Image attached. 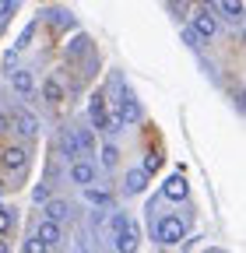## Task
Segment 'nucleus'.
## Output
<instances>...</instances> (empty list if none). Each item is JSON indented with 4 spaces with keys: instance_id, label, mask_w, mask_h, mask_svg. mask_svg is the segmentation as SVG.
I'll use <instances>...</instances> for the list:
<instances>
[{
    "instance_id": "1",
    "label": "nucleus",
    "mask_w": 246,
    "mask_h": 253,
    "mask_svg": "<svg viewBox=\"0 0 246 253\" xmlns=\"http://www.w3.org/2000/svg\"><path fill=\"white\" fill-rule=\"evenodd\" d=\"M155 236H159V243H165V246H179L183 236H187V225H183V218H179V214H165V218L159 221Z\"/></svg>"
},
{
    "instance_id": "2",
    "label": "nucleus",
    "mask_w": 246,
    "mask_h": 253,
    "mask_svg": "<svg viewBox=\"0 0 246 253\" xmlns=\"http://www.w3.org/2000/svg\"><path fill=\"white\" fill-rule=\"evenodd\" d=\"M11 126H18V134H25V137H36L39 134V120L32 113H25V109H14L11 113Z\"/></svg>"
},
{
    "instance_id": "3",
    "label": "nucleus",
    "mask_w": 246,
    "mask_h": 253,
    "mask_svg": "<svg viewBox=\"0 0 246 253\" xmlns=\"http://www.w3.org/2000/svg\"><path fill=\"white\" fill-rule=\"evenodd\" d=\"M214 28H218V25H214L211 11L204 7V11H201V14L194 18V36H197V39H211V36H214Z\"/></svg>"
},
{
    "instance_id": "4",
    "label": "nucleus",
    "mask_w": 246,
    "mask_h": 253,
    "mask_svg": "<svg viewBox=\"0 0 246 253\" xmlns=\"http://www.w3.org/2000/svg\"><path fill=\"white\" fill-rule=\"evenodd\" d=\"M116 120H120V123H137V120H141V106H137V99H130V95H127V99L120 102Z\"/></svg>"
},
{
    "instance_id": "5",
    "label": "nucleus",
    "mask_w": 246,
    "mask_h": 253,
    "mask_svg": "<svg viewBox=\"0 0 246 253\" xmlns=\"http://www.w3.org/2000/svg\"><path fill=\"white\" fill-rule=\"evenodd\" d=\"M162 194H165L169 201H183V197H187V179H183L179 172H176V176H169V179H165V190H162Z\"/></svg>"
},
{
    "instance_id": "6",
    "label": "nucleus",
    "mask_w": 246,
    "mask_h": 253,
    "mask_svg": "<svg viewBox=\"0 0 246 253\" xmlns=\"http://www.w3.org/2000/svg\"><path fill=\"white\" fill-rule=\"evenodd\" d=\"M36 239L49 250L53 243H60V225H53V221H39V229H36Z\"/></svg>"
},
{
    "instance_id": "7",
    "label": "nucleus",
    "mask_w": 246,
    "mask_h": 253,
    "mask_svg": "<svg viewBox=\"0 0 246 253\" xmlns=\"http://www.w3.org/2000/svg\"><path fill=\"white\" fill-rule=\"evenodd\" d=\"M71 179H74V183H81V186L95 183V166H91V162H78V166L71 169Z\"/></svg>"
},
{
    "instance_id": "8",
    "label": "nucleus",
    "mask_w": 246,
    "mask_h": 253,
    "mask_svg": "<svg viewBox=\"0 0 246 253\" xmlns=\"http://www.w3.org/2000/svg\"><path fill=\"white\" fill-rule=\"evenodd\" d=\"M116 250H120V253H134V250H137V229H134V225H130L127 232L116 236Z\"/></svg>"
},
{
    "instance_id": "9",
    "label": "nucleus",
    "mask_w": 246,
    "mask_h": 253,
    "mask_svg": "<svg viewBox=\"0 0 246 253\" xmlns=\"http://www.w3.org/2000/svg\"><path fill=\"white\" fill-rule=\"evenodd\" d=\"M11 84H14V91H18V95H28V91H32V88H36V78H32V74H28V71H14V78H11Z\"/></svg>"
},
{
    "instance_id": "10",
    "label": "nucleus",
    "mask_w": 246,
    "mask_h": 253,
    "mask_svg": "<svg viewBox=\"0 0 246 253\" xmlns=\"http://www.w3.org/2000/svg\"><path fill=\"white\" fill-rule=\"evenodd\" d=\"M25 148H7L4 151V169H25Z\"/></svg>"
},
{
    "instance_id": "11",
    "label": "nucleus",
    "mask_w": 246,
    "mask_h": 253,
    "mask_svg": "<svg viewBox=\"0 0 246 253\" xmlns=\"http://www.w3.org/2000/svg\"><path fill=\"white\" fill-rule=\"evenodd\" d=\"M218 11H222V14H229V21H243V14H246V7L239 4V0H222Z\"/></svg>"
},
{
    "instance_id": "12",
    "label": "nucleus",
    "mask_w": 246,
    "mask_h": 253,
    "mask_svg": "<svg viewBox=\"0 0 246 253\" xmlns=\"http://www.w3.org/2000/svg\"><path fill=\"white\" fill-rule=\"evenodd\" d=\"M88 116H91V123H95V126H102V120H106V106H102V95H99V91L91 95V106H88Z\"/></svg>"
},
{
    "instance_id": "13",
    "label": "nucleus",
    "mask_w": 246,
    "mask_h": 253,
    "mask_svg": "<svg viewBox=\"0 0 246 253\" xmlns=\"http://www.w3.org/2000/svg\"><path fill=\"white\" fill-rule=\"evenodd\" d=\"M148 186V176L141 172V169H134V172H127V194H141V190Z\"/></svg>"
},
{
    "instance_id": "14",
    "label": "nucleus",
    "mask_w": 246,
    "mask_h": 253,
    "mask_svg": "<svg viewBox=\"0 0 246 253\" xmlns=\"http://www.w3.org/2000/svg\"><path fill=\"white\" fill-rule=\"evenodd\" d=\"M60 218H67V204H64V201H49V204H46V221H53V225H56Z\"/></svg>"
},
{
    "instance_id": "15",
    "label": "nucleus",
    "mask_w": 246,
    "mask_h": 253,
    "mask_svg": "<svg viewBox=\"0 0 246 253\" xmlns=\"http://www.w3.org/2000/svg\"><path fill=\"white\" fill-rule=\"evenodd\" d=\"M42 99L46 102H64V88H60L56 81H46L42 84Z\"/></svg>"
},
{
    "instance_id": "16",
    "label": "nucleus",
    "mask_w": 246,
    "mask_h": 253,
    "mask_svg": "<svg viewBox=\"0 0 246 253\" xmlns=\"http://www.w3.org/2000/svg\"><path fill=\"white\" fill-rule=\"evenodd\" d=\"M159 166H162V158H159L155 151H148V155H144V162H141V172L151 176V172H159Z\"/></svg>"
},
{
    "instance_id": "17",
    "label": "nucleus",
    "mask_w": 246,
    "mask_h": 253,
    "mask_svg": "<svg viewBox=\"0 0 246 253\" xmlns=\"http://www.w3.org/2000/svg\"><path fill=\"white\" fill-rule=\"evenodd\" d=\"M60 148H64V155H67V158H78V141H74V134H71V130L60 137Z\"/></svg>"
},
{
    "instance_id": "18",
    "label": "nucleus",
    "mask_w": 246,
    "mask_h": 253,
    "mask_svg": "<svg viewBox=\"0 0 246 253\" xmlns=\"http://www.w3.org/2000/svg\"><path fill=\"white\" fill-rule=\"evenodd\" d=\"M11 229H14V211H4V208H0V239H4Z\"/></svg>"
},
{
    "instance_id": "19",
    "label": "nucleus",
    "mask_w": 246,
    "mask_h": 253,
    "mask_svg": "<svg viewBox=\"0 0 246 253\" xmlns=\"http://www.w3.org/2000/svg\"><path fill=\"white\" fill-rule=\"evenodd\" d=\"M32 201H36V204H49V186H46V183H39V186L32 190Z\"/></svg>"
},
{
    "instance_id": "20",
    "label": "nucleus",
    "mask_w": 246,
    "mask_h": 253,
    "mask_svg": "<svg viewBox=\"0 0 246 253\" xmlns=\"http://www.w3.org/2000/svg\"><path fill=\"white\" fill-rule=\"evenodd\" d=\"M116 158H120V151H116L113 144H106V148H102V166H109V169H113V166H116Z\"/></svg>"
},
{
    "instance_id": "21",
    "label": "nucleus",
    "mask_w": 246,
    "mask_h": 253,
    "mask_svg": "<svg viewBox=\"0 0 246 253\" xmlns=\"http://www.w3.org/2000/svg\"><path fill=\"white\" fill-rule=\"evenodd\" d=\"M84 197H88L91 204H106V201H109V194H106V190H84Z\"/></svg>"
},
{
    "instance_id": "22",
    "label": "nucleus",
    "mask_w": 246,
    "mask_h": 253,
    "mask_svg": "<svg viewBox=\"0 0 246 253\" xmlns=\"http://www.w3.org/2000/svg\"><path fill=\"white\" fill-rule=\"evenodd\" d=\"M74 141H78V148H84V151H91V148H95V141H91V134H88V130L74 134Z\"/></svg>"
},
{
    "instance_id": "23",
    "label": "nucleus",
    "mask_w": 246,
    "mask_h": 253,
    "mask_svg": "<svg viewBox=\"0 0 246 253\" xmlns=\"http://www.w3.org/2000/svg\"><path fill=\"white\" fill-rule=\"evenodd\" d=\"M120 126H123V123H120L116 116H106V120H102V130H106V134H120Z\"/></svg>"
},
{
    "instance_id": "24",
    "label": "nucleus",
    "mask_w": 246,
    "mask_h": 253,
    "mask_svg": "<svg viewBox=\"0 0 246 253\" xmlns=\"http://www.w3.org/2000/svg\"><path fill=\"white\" fill-rule=\"evenodd\" d=\"M113 229H116V236L127 232V229H130V218H127V214H116V218H113Z\"/></svg>"
},
{
    "instance_id": "25",
    "label": "nucleus",
    "mask_w": 246,
    "mask_h": 253,
    "mask_svg": "<svg viewBox=\"0 0 246 253\" xmlns=\"http://www.w3.org/2000/svg\"><path fill=\"white\" fill-rule=\"evenodd\" d=\"M25 253H49V250H46V246H42V243H39V239L32 236V239L25 243Z\"/></svg>"
},
{
    "instance_id": "26",
    "label": "nucleus",
    "mask_w": 246,
    "mask_h": 253,
    "mask_svg": "<svg viewBox=\"0 0 246 253\" xmlns=\"http://www.w3.org/2000/svg\"><path fill=\"white\" fill-rule=\"evenodd\" d=\"M11 130V113H0V134Z\"/></svg>"
},
{
    "instance_id": "27",
    "label": "nucleus",
    "mask_w": 246,
    "mask_h": 253,
    "mask_svg": "<svg viewBox=\"0 0 246 253\" xmlns=\"http://www.w3.org/2000/svg\"><path fill=\"white\" fill-rule=\"evenodd\" d=\"M14 60H18V53H14V49H11V53H7V56H4V67H7V71H11V67H14Z\"/></svg>"
},
{
    "instance_id": "28",
    "label": "nucleus",
    "mask_w": 246,
    "mask_h": 253,
    "mask_svg": "<svg viewBox=\"0 0 246 253\" xmlns=\"http://www.w3.org/2000/svg\"><path fill=\"white\" fill-rule=\"evenodd\" d=\"M14 11V4H4V0H0V14H11Z\"/></svg>"
},
{
    "instance_id": "29",
    "label": "nucleus",
    "mask_w": 246,
    "mask_h": 253,
    "mask_svg": "<svg viewBox=\"0 0 246 253\" xmlns=\"http://www.w3.org/2000/svg\"><path fill=\"white\" fill-rule=\"evenodd\" d=\"M0 253H11V246H7L4 239H0Z\"/></svg>"
},
{
    "instance_id": "30",
    "label": "nucleus",
    "mask_w": 246,
    "mask_h": 253,
    "mask_svg": "<svg viewBox=\"0 0 246 253\" xmlns=\"http://www.w3.org/2000/svg\"><path fill=\"white\" fill-rule=\"evenodd\" d=\"M0 194H4V186H0Z\"/></svg>"
}]
</instances>
